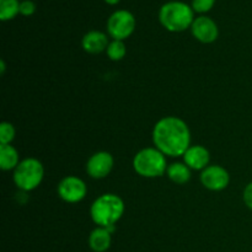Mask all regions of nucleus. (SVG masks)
<instances>
[{
  "label": "nucleus",
  "instance_id": "nucleus-1",
  "mask_svg": "<svg viewBox=\"0 0 252 252\" xmlns=\"http://www.w3.org/2000/svg\"><path fill=\"white\" fill-rule=\"evenodd\" d=\"M153 143L165 157H184L191 147V132L184 120L169 116L158 121L154 126Z\"/></svg>",
  "mask_w": 252,
  "mask_h": 252
},
{
  "label": "nucleus",
  "instance_id": "nucleus-2",
  "mask_svg": "<svg viewBox=\"0 0 252 252\" xmlns=\"http://www.w3.org/2000/svg\"><path fill=\"white\" fill-rule=\"evenodd\" d=\"M125 213V203L117 194L105 193L91 204L90 216L94 223L102 228L115 225Z\"/></svg>",
  "mask_w": 252,
  "mask_h": 252
},
{
  "label": "nucleus",
  "instance_id": "nucleus-3",
  "mask_svg": "<svg viewBox=\"0 0 252 252\" xmlns=\"http://www.w3.org/2000/svg\"><path fill=\"white\" fill-rule=\"evenodd\" d=\"M193 9L182 1H169L160 7V24L170 32H182L194 21Z\"/></svg>",
  "mask_w": 252,
  "mask_h": 252
},
{
  "label": "nucleus",
  "instance_id": "nucleus-4",
  "mask_svg": "<svg viewBox=\"0 0 252 252\" xmlns=\"http://www.w3.org/2000/svg\"><path fill=\"white\" fill-rule=\"evenodd\" d=\"M133 169L143 177H160L166 174V157L157 148H144L135 154L133 159Z\"/></svg>",
  "mask_w": 252,
  "mask_h": 252
},
{
  "label": "nucleus",
  "instance_id": "nucleus-5",
  "mask_svg": "<svg viewBox=\"0 0 252 252\" xmlns=\"http://www.w3.org/2000/svg\"><path fill=\"white\" fill-rule=\"evenodd\" d=\"M44 177L43 165L36 158H26L21 160L14 170V182L17 189L24 192L36 189Z\"/></svg>",
  "mask_w": 252,
  "mask_h": 252
},
{
  "label": "nucleus",
  "instance_id": "nucleus-6",
  "mask_svg": "<svg viewBox=\"0 0 252 252\" xmlns=\"http://www.w3.org/2000/svg\"><path fill=\"white\" fill-rule=\"evenodd\" d=\"M135 30V17L128 10H117L107 20V32L113 39L125 41Z\"/></svg>",
  "mask_w": 252,
  "mask_h": 252
},
{
  "label": "nucleus",
  "instance_id": "nucleus-7",
  "mask_svg": "<svg viewBox=\"0 0 252 252\" xmlns=\"http://www.w3.org/2000/svg\"><path fill=\"white\" fill-rule=\"evenodd\" d=\"M88 187L81 179L76 176H66L59 182L58 194L68 203H78L86 197Z\"/></svg>",
  "mask_w": 252,
  "mask_h": 252
},
{
  "label": "nucleus",
  "instance_id": "nucleus-8",
  "mask_svg": "<svg viewBox=\"0 0 252 252\" xmlns=\"http://www.w3.org/2000/svg\"><path fill=\"white\" fill-rule=\"evenodd\" d=\"M201 182L209 191H223L228 187L230 176L220 165H211L202 171Z\"/></svg>",
  "mask_w": 252,
  "mask_h": 252
},
{
  "label": "nucleus",
  "instance_id": "nucleus-9",
  "mask_svg": "<svg viewBox=\"0 0 252 252\" xmlns=\"http://www.w3.org/2000/svg\"><path fill=\"white\" fill-rule=\"evenodd\" d=\"M115 160L113 157L107 152H97L89 159L86 164V172L93 179H105L112 171Z\"/></svg>",
  "mask_w": 252,
  "mask_h": 252
},
{
  "label": "nucleus",
  "instance_id": "nucleus-10",
  "mask_svg": "<svg viewBox=\"0 0 252 252\" xmlns=\"http://www.w3.org/2000/svg\"><path fill=\"white\" fill-rule=\"evenodd\" d=\"M191 32L197 41L202 43H213L219 36V29L216 22L208 16H198L194 19Z\"/></svg>",
  "mask_w": 252,
  "mask_h": 252
},
{
  "label": "nucleus",
  "instance_id": "nucleus-11",
  "mask_svg": "<svg viewBox=\"0 0 252 252\" xmlns=\"http://www.w3.org/2000/svg\"><path fill=\"white\" fill-rule=\"evenodd\" d=\"M211 154L203 145H192L184 154V162L191 170H202L203 171L209 164Z\"/></svg>",
  "mask_w": 252,
  "mask_h": 252
},
{
  "label": "nucleus",
  "instance_id": "nucleus-12",
  "mask_svg": "<svg viewBox=\"0 0 252 252\" xmlns=\"http://www.w3.org/2000/svg\"><path fill=\"white\" fill-rule=\"evenodd\" d=\"M108 44H110V42H108L107 34L101 31H95V30L88 32L81 41L84 51L90 54H98L106 51Z\"/></svg>",
  "mask_w": 252,
  "mask_h": 252
},
{
  "label": "nucleus",
  "instance_id": "nucleus-13",
  "mask_svg": "<svg viewBox=\"0 0 252 252\" xmlns=\"http://www.w3.org/2000/svg\"><path fill=\"white\" fill-rule=\"evenodd\" d=\"M111 235L112 234L102 226H97L91 231L89 236V245L91 250L95 252H105L111 246Z\"/></svg>",
  "mask_w": 252,
  "mask_h": 252
},
{
  "label": "nucleus",
  "instance_id": "nucleus-14",
  "mask_svg": "<svg viewBox=\"0 0 252 252\" xmlns=\"http://www.w3.org/2000/svg\"><path fill=\"white\" fill-rule=\"evenodd\" d=\"M20 164V155L11 144L0 145V169L2 171H11Z\"/></svg>",
  "mask_w": 252,
  "mask_h": 252
},
{
  "label": "nucleus",
  "instance_id": "nucleus-15",
  "mask_svg": "<svg viewBox=\"0 0 252 252\" xmlns=\"http://www.w3.org/2000/svg\"><path fill=\"white\" fill-rule=\"evenodd\" d=\"M166 175L174 184L185 185L191 180V169L185 162H174L167 166Z\"/></svg>",
  "mask_w": 252,
  "mask_h": 252
},
{
  "label": "nucleus",
  "instance_id": "nucleus-16",
  "mask_svg": "<svg viewBox=\"0 0 252 252\" xmlns=\"http://www.w3.org/2000/svg\"><path fill=\"white\" fill-rule=\"evenodd\" d=\"M20 14L19 0H0V19L2 21L12 20Z\"/></svg>",
  "mask_w": 252,
  "mask_h": 252
},
{
  "label": "nucleus",
  "instance_id": "nucleus-17",
  "mask_svg": "<svg viewBox=\"0 0 252 252\" xmlns=\"http://www.w3.org/2000/svg\"><path fill=\"white\" fill-rule=\"evenodd\" d=\"M106 53H107L108 58L111 61H122L123 58L127 54V48H126V44L123 41H117V39H113L112 42H110L107 49H106Z\"/></svg>",
  "mask_w": 252,
  "mask_h": 252
},
{
  "label": "nucleus",
  "instance_id": "nucleus-18",
  "mask_svg": "<svg viewBox=\"0 0 252 252\" xmlns=\"http://www.w3.org/2000/svg\"><path fill=\"white\" fill-rule=\"evenodd\" d=\"M16 130L15 127L10 122H2L0 125V145L11 144L12 140L15 139Z\"/></svg>",
  "mask_w": 252,
  "mask_h": 252
},
{
  "label": "nucleus",
  "instance_id": "nucleus-19",
  "mask_svg": "<svg viewBox=\"0 0 252 252\" xmlns=\"http://www.w3.org/2000/svg\"><path fill=\"white\" fill-rule=\"evenodd\" d=\"M214 4H216V0H192V9L194 12L204 14L212 10Z\"/></svg>",
  "mask_w": 252,
  "mask_h": 252
},
{
  "label": "nucleus",
  "instance_id": "nucleus-20",
  "mask_svg": "<svg viewBox=\"0 0 252 252\" xmlns=\"http://www.w3.org/2000/svg\"><path fill=\"white\" fill-rule=\"evenodd\" d=\"M36 11V5L31 0H24L20 2V14L24 16H31Z\"/></svg>",
  "mask_w": 252,
  "mask_h": 252
},
{
  "label": "nucleus",
  "instance_id": "nucleus-21",
  "mask_svg": "<svg viewBox=\"0 0 252 252\" xmlns=\"http://www.w3.org/2000/svg\"><path fill=\"white\" fill-rule=\"evenodd\" d=\"M243 198H244V202H245L246 207L252 209V182H250V184L245 187V189H244Z\"/></svg>",
  "mask_w": 252,
  "mask_h": 252
},
{
  "label": "nucleus",
  "instance_id": "nucleus-22",
  "mask_svg": "<svg viewBox=\"0 0 252 252\" xmlns=\"http://www.w3.org/2000/svg\"><path fill=\"white\" fill-rule=\"evenodd\" d=\"M5 69H6V65H5L4 59H1V61H0V74H1V75H4Z\"/></svg>",
  "mask_w": 252,
  "mask_h": 252
},
{
  "label": "nucleus",
  "instance_id": "nucleus-23",
  "mask_svg": "<svg viewBox=\"0 0 252 252\" xmlns=\"http://www.w3.org/2000/svg\"><path fill=\"white\" fill-rule=\"evenodd\" d=\"M103 1L107 2V4H110V5H116L120 2V0H103Z\"/></svg>",
  "mask_w": 252,
  "mask_h": 252
}]
</instances>
